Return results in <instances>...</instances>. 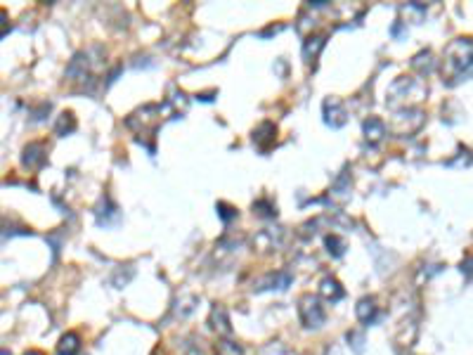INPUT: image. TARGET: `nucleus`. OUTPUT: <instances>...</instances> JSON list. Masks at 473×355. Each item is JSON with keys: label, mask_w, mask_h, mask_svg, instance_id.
Segmentation results:
<instances>
[{"label": "nucleus", "mask_w": 473, "mask_h": 355, "mask_svg": "<svg viewBox=\"0 0 473 355\" xmlns=\"http://www.w3.org/2000/svg\"><path fill=\"white\" fill-rule=\"evenodd\" d=\"M440 74H443V83L450 88L473 76V39H454L445 48Z\"/></svg>", "instance_id": "f257e3e1"}, {"label": "nucleus", "mask_w": 473, "mask_h": 355, "mask_svg": "<svg viewBox=\"0 0 473 355\" xmlns=\"http://www.w3.org/2000/svg\"><path fill=\"white\" fill-rule=\"evenodd\" d=\"M166 116L176 118V111H173V102H168V99H166V102L145 104V107L138 109L135 114H130L126 118V123H138L140 121V126L130 128L135 135H138V140H140V135H152V138H154V133H157L161 123L166 121Z\"/></svg>", "instance_id": "f03ea898"}, {"label": "nucleus", "mask_w": 473, "mask_h": 355, "mask_svg": "<svg viewBox=\"0 0 473 355\" xmlns=\"http://www.w3.org/2000/svg\"><path fill=\"white\" fill-rule=\"evenodd\" d=\"M298 317H301V325L306 329H320L327 322V313L322 301L313 294H306L298 298Z\"/></svg>", "instance_id": "7ed1b4c3"}, {"label": "nucleus", "mask_w": 473, "mask_h": 355, "mask_svg": "<svg viewBox=\"0 0 473 355\" xmlns=\"http://www.w3.org/2000/svg\"><path fill=\"white\" fill-rule=\"evenodd\" d=\"M322 114H325V123L332 128L346 126L348 121V109L339 97H327L325 104H322Z\"/></svg>", "instance_id": "20e7f679"}, {"label": "nucleus", "mask_w": 473, "mask_h": 355, "mask_svg": "<svg viewBox=\"0 0 473 355\" xmlns=\"http://www.w3.org/2000/svg\"><path fill=\"white\" fill-rule=\"evenodd\" d=\"M291 282H294V277H291V272L286 270H279V272H270V275H265L263 279H258L256 284H253V289L256 291H267V289H289Z\"/></svg>", "instance_id": "39448f33"}, {"label": "nucleus", "mask_w": 473, "mask_h": 355, "mask_svg": "<svg viewBox=\"0 0 473 355\" xmlns=\"http://www.w3.org/2000/svg\"><path fill=\"white\" fill-rule=\"evenodd\" d=\"M277 140V128L272 121H263L260 126L253 130V145H256L260 152H267Z\"/></svg>", "instance_id": "423d86ee"}, {"label": "nucleus", "mask_w": 473, "mask_h": 355, "mask_svg": "<svg viewBox=\"0 0 473 355\" xmlns=\"http://www.w3.org/2000/svg\"><path fill=\"white\" fill-rule=\"evenodd\" d=\"M45 154H48L45 145H41V142H31L29 147H24L22 164L27 168H41V166H45V161H48Z\"/></svg>", "instance_id": "0eeeda50"}, {"label": "nucleus", "mask_w": 473, "mask_h": 355, "mask_svg": "<svg viewBox=\"0 0 473 355\" xmlns=\"http://www.w3.org/2000/svg\"><path fill=\"white\" fill-rule=\"evenodd\" d=\"M355 315H358V320L362 322V325H374L379 320V308H376V301L372 296H365L358 301V306H355Z\"/></svg>", "instance_id": "6e6552de"}, {"label": "nucleus", "mask_w": 473, "mask_h": 355, "mask_svg": "<svg viewBox=\"0 0 473 355\" xmlns=\"http://www.w3.org/2000/svg\"><path fill=\"white\" fill-rule=\"evenodd\" d=\"M209 322H211V329H213L216 334H220V336L232 334V325H230V315H227L225 306H213Z\"/></svg>", "instance_id": "1a4fd4ad"}, {"label": "nucleus", "mask_w": 473, "mask_h": 355, "mask_svg": "<svg viewBox=\"0 0 473 355\" xmlns=\"http://www.w3.org/2000/svg\"><path fill=\"white\" fill-rule=\"evenodd\" d=\"M320 296L325 298V301H329V303H339L341 298L346 296V291H344V286H341L339 279L325 277L320 282Z\"/></svg>", "instance_id": "9d476101"}, {"label": "nucleus", "mask_w": 473, "mask_h": 355, "mask_svg": "<svg viewBox=\"0 0 473 355\" xmlns=\"http://www.w3.org/2000/svg\"><path fill=\"white\" fill-rule=\"evenodd\" d=\"M362 130H365V140L369 142V145H379V142L383 140V135H386V123L381 121V118L369 116L365 121Z\"/></svg>", "instance_id": "9b49d317"}, {"label": "nucleus", "mask_w": 473, "mask_h": 355, "mask_svg": "<svg viewBox=\"0 0 473 355\" xmlns=\"http://www.w3.org/2000/svg\"><path fill=\"white\" fill-rule=\"evenodd\" d=\"M325 46H327L325 36H310V39H306V43H303V60H306V64H315V60L320 57Z\"/></svg>", "instance_id": "f8f14e48"}, {"label": "nucleus", "mask_w": 473, "mask_h": 355, "mask_svg": "<svg viewBox=\"0 0 473 355\" xmlns=\"http://www.w3.org/2000/svg\"><path fill=\"white\" fill-rule=\"evenodd\" d=\"M412 69L419 74V76H428V74L435 69V60H433L431 50H424V53L416 55V57L412 60Z\"/></svg>", "instance_id": "ddd939ff"}, {"label": "nucleus", "mask_w": 473, "mask_h": 355, "mask_svg": "<svg viewBox=\"0 0 473 355\" xmlns=\"http://www.w3.org/2000/svg\"><path fill=\"white\" fill-rule=\"evenodd\" d=\"M78 351H80V336L78 334L69 332L59 339V344H57L59 355H78Z\"/></svg>", "instance_id": "4468645a"}, {"label": "nucleus", "mask_w": 473, "mask_h": 355, "mask_svg": "<svg viewBox=\"0 0 473 355\" xmlns=\"http://www.w3.org/2000/svg\"><path fill=\"white\" fill-rule=\"evenodd\" d=\"M76 130V118H73L71 111H64V114H59L57 123H55V133L57 135H69Z\"/></svg>", "instance_id": "2eb2a0df"}, {"label": "nucleus", "mask_w": 473, "mask_h": 355, "mask_svg": "<svg viewBox=\"0 0 473 355\" xmlns=\"http://www.w3.org/2000/svg\"><path fill=\"white\" fill-rule=\"evenodd\" d=\"M325 244H327V251L332 253L334 258H341L346 253V242L341 239L339 235H327L325 237Z\"/></svg>", "instance_id": "dca6fc26"}, {"label": "nucleus", "mask_w": 473, "mask_h": 355, "mask_svg": "<svg viewBox=\"0 0 473 355\" xmlns=\"http://www.w3.org/2000/svg\"><path fill=\"white\" fill-rule=\"evenodd\" d=\"M216 355H244V348L232 339H223L216 348Z\"/></svg>", "instance_id": "f3484780"}, {"label": "nucleus", "mask_w": 473, "mask_h": 355, "mask_svg": "<svg viewBox=\"0 0 473 355\" xmlns=\"http://www.w3.org/2000/svg\"><path fill=\"white\" fill-rule=\"evenodd\" d=\"M253 214H258L263 218H275L277 216V207H272V204H267L265 199H260V202L253 204Z\"/></svg>", "instance_id": "a211bd4d"}, {"label": "nucleus", "mask_w": 473, "mask_h": 355, "mask_svg": "<svg viewBox=\"0 0 473 355\" xmlns=\"http://www.w3.org/2000/svg\"><path fill=\"white\" fill-rule=\"evenodd\" d=\"M216 209H218V216L223 218V223H230V221H232V218H236V211H234L232 207H227L225 202H220Z\"/></svg>", "instance_id": "6ab92c4d"}, {"label": "nucleus", "mask_w": 473, "mask_h": 355, "mask_svg": "<svg viewBox=\"0 0 473 355\" xmlns=\"http://www.w3.org/2000/svg\"><path fill=\"white\" fill-rule=\"evenodd\" d=\"M348 341L353 344V348H355V353H362L365 348H362V344H365V336L362 334H358V332H348Z\"/></svg>", "instance_id": "aec40b11"}, {"label": "nucleus", "mask_w": 473, "mask_h": 355, "mask_svg": "<svg viewBox=\"0 0 473 355\" xmlns=\"http://www.w3.org/2000/svg\"><path fill=\"white\" fill-rule=\"evenodd\" d=\"M462 272H464L466 277H473V256L462 260Z\"/></svg>", "instance_id": "412c9836"}, {"label": "nucleus", "mask_w": 473, "mask_h": 355, "mask_svg": "<svg viewBox=\"0 0 473 355\" xmlns=\"http://www.w3.org/2000/svg\"><path fill=\"white\" fill-rule=\"evenodd\" d=\"M24 355H45V353H41V351H29V353H24Z\"/></svg>", "instance_id": "4be33fe9"}, {"label": "nucleus", "mask_w": 473, "mask_h": 355, "mask_svg": "<svg viewBox=\"0 0 473 355\" xmlns=\"http://www.w3.org/2000/svg\"><path fill=\"white\" fill-rule=\"evenodd\" d=\"M3 355H10V353H8V351H3Z\"/></svg>", "instance_id": "5701e85b"}]
</instances>
